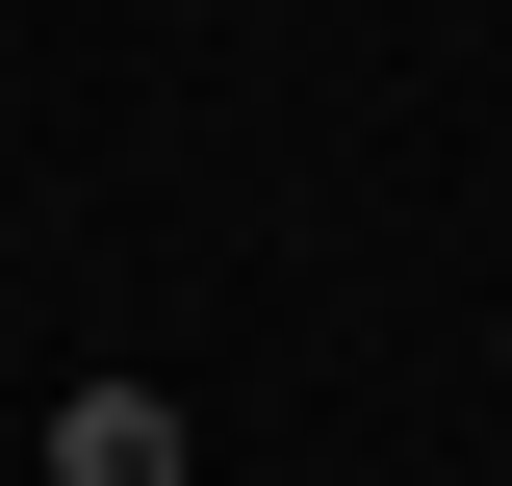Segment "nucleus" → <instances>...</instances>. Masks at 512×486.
Listing matches in <instances>:
<instances>
[{
  "label": "nucleus",
  "instance_id": "1",
  "mask_svg": "<svg viewBox=\"0 0 512 486\" xmlns=\"http://www.w3.org/2000/svg\"><path fill=\"white\" fill-rule=\"evenodd\" d=\"M52 486H180V410H154V384H77V410H52Z\"/></svg>",
  "mask_w": 512,
  "mask_h": 486
},
{
  "label": "nucleus",
  "instance_id": "2",
  "mask_svg": "<svg viewBox=\"0 0 512 486\" xmlns=\"http://www.w3.org/2000/svg\"><path fill=\"white\" fill-rule=\"evenodd\" d=\"M487 359H512V333H487Z\"/></svg>",
  "mask_w": 512,
  "mask_h": 486
}]
</instances>
